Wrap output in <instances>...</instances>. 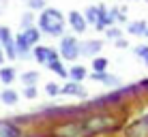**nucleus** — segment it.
I'll use <instances>...</instances> for the list:
<instances>
[{
    "label": "nucleus",
    "instance_id": "obj_1",
    "mask_svg": "<svg viewBox=\"0 0 148 137\" xmlns=\"http://www.w3.org/2000/svg\"><path fill=\"white\" fill-rule=\"evenodd\" d=\"M39 30L49 37H62L64 32V15L54 7H45L39 15Z\"/></svg>",
    "mask_w": 148,
    "mask_h": 137
},
{
    "label": "nucleus",
    "instance_id": "obj_2",
    "mask_svg": "<svg viewBox=\"0 0 148 137\" xmlns=\"http://www.w3.org/2000/svg\"><path fill=\"white\" fill-rule=\"evenodd\" d=\"M114 124H116V120L110 118V116H92V118H88V120H84V122H79L84 137H90V135H95V133L110 131V129H114Z\"/></svg>",
    "mask_w": 148,
    "mask_h": 137
},
{
    "label": "nucleus",
    "instance_id": "obj_3",
    "mask_svg": "<svg viewBox=\"0 0 148 137\" xmlns=\"http://www.w3.org/2000/svg\"><path fill=\"white\" fill-rule=\"evenodd\" d=\"M79 56H82V43L77 41V39L71 37V34L60 39V58L73 62V60H77Z\"/></svg>",
    "mask_w": 148,
    "mask_h": 137
},
{
    "label": "nucleus",
    "instance_id": "obj_4",
    "mask_svg": "<svg viewBox=\"0 0 148 137\" xmlns=\"http://www.w3.org/2000/svg\"><path fill=\"white\" fill-rule=\"evenodd\" d=\"M0 45H2L4 54H7V58L15 60L17 58V49H15V39L11 34V30L7 26H0Z\"/></svg>",
    "mask_w": 148,
    "mask_h": 137
},
{
    "label": "nucleus",
    "instance_id": "obj_5",
    "mask_svg": "<svg viewBox=\"0 0 148 137\" xmlns=\"http://www.w3.org/2000/svg\"><path fill=\"white\" fill-rule=\"evenodd\" d=\"M32 56H34V60L41 64H47V62H52V60H56L60 54H56V49L52 47H43V45H34L32 47Z\"/></svg>",
    "mask_w": 148,
    "mask_h": 137
},
{
    "label": "nucleus",
    "instance_id": "obj_6",
    "mask_svg": "<svg viewBox=\"0 0 148 137\" xmlns=\"http://www.w3.org/2000/svg\"><path fill=\"white\" fill-rule=\"evenodd\" d=\"M67 22H69V26L73 28L77 34H84V32H86V28H88V22H86L84 13H79V11H69Z\"/></svg>",
    "mask_w": 148,
    "mask_h": 137
},
{
    "label": "nucleus",
    "instance_id": "obj_7",
    "mask_svg": "<svg viewBox=\"0 0 148 137\" xmlns=\"http://www.w3.org/2000/svg\"><path fill=\"white\" fill-rule=\"evenodd\" d=\"M127 137H148V116L137 120V122L127 131Z\"/></svg>",
    "mask_w": 148,
    "mask_h": 137
},
{
    "label": "nucleus",
    "instance_id": "obj_8",
    "mask_svg": "<svg viewBox=\"0 0 148 137\" xmlns=\"http://www.w3.org/2000/svg\"><path fill=\"white\" fill-rule=\"evenodd\" d=\"M60 94H69V96H86L84 86H79V82H69L64 86H60Z\"/></svg>",
    "mask_w": 148,
    "mask_h": 137
},
{
    "label": "nucleus",
    "instance_id": "obj_9",
    "mask_svg": "<svg viewBox=\"0 0 148 137\" xmlns=\"http://www.w3.org/2000/svg\"><path fill=\"white\" fill-rule=\"evenodd\" d=\"M103 47L101 41H84L82 43V56H97Z\"/></svg>",
    "mask_w": 148,
    "mask_h": 137
},
{
    "label": "nucleus",
    "instance_id": "obj_10",
    "mask_svg": "<svg viewBox=\"0 0 148 137\" xmlns=\"http://www.w3.org/2000/svg\"><path fill=\"white\" fill-rule=\"evenodd\" d=\"M92 79H95V82H103V84H108V86H118V84H120L118 77L108 75L105 71H101V73H99V71H95V73H92Z\"/></svg>",
    "mask_w": 148,
    "mask_h": 137
},
{
    "label": "nucleus",
    "instance_id": "obj_11",
    "mask_svg": "<svg viewBox=\"0 0 148 137\" xmlns=\"http://www.w3.org/2000/svg\"><path fill=\"white\" fill-rule=\"evenodd\" d=\"M0 137H19V129L11 122H0Z\"/></svg>",
    "mask_w": 148,
    "mask_h": 137
},
{
    "label": "nucleus",
    "instance_id": "obj_12",
    "mask_svg": "<svg viewBox=\"0 0 148 137\" xmlns=\"http://www.w3.org/2000/svg\"><path fill=\"white\" fill-rule=\"evenodd\" d=\"M69 75H71V79H75V82H84V79L88 77V71L84 67H79V64H75V67L69 69Z\"/></svg>",
    "mask_w": 148,
    "mask_h": 137
},
{
    "label": "nucleus",
    "instance_id": "obj_13",
    "mask_svg": "<svg viewBox=\"0 0 148 137\" xmlns=\"http://www.w3.org/2000/svg\"><path fill=\"white\" fill-rule=\"evenodd\" d=\"M0 99H2V103L4 105H15L19 101V94L15 92V90H11V88H7L2 94H0Z\"/></svg>",
    "mask_w": 148,
    "mask_h": 137
},
{
    "label": "nucleus",
    "instance_id": "obj_14",
    "mask_svg": "<svg viewBox=\"0 0 148 137\" xmlns=\"http://www.w3.org/2000/svg\"><path fill=\"white\" fill-rule=\"evenodd\" d=\"M47 67H49V71H54L56 75H60V77H64V79H67L69 71H67V69L62 67V62H60L58 58H56V60H52V62H47Z\"/></svg>",
    "mask_w": 148,
    "mask_h": 137
},
{
    "label": "nucleus",
    "instance_id": "obj_15",
    "mask_svg": "<svg viewBox=\"0 0 148 137\" xmlns=\"http://www.w3.org/2000/svg\"><path fill=\"white\" fill-rule=\"evenodd\" d=\"M0 79H2V84H13V79H15V69L13 67H2L0 69Z\"/></svg>",
    "mask_w": 148,
    "mask_h": 137
},
{
    "label": "nucleus",
    "instance_id": "obj_16",
    "mask_svg": "<svg viewBox=\"0 0 148 137\" xmlns=\"http://www.w3.org/2000/svg\"><path fill=\"white\" fill-rule=\"evenodd\" d=\"M84 17H86V22H88V24H92V26H95V24L99 22V7H88L84 11Z\"/></svg>",
    "mask_w": 148,
    "mask_h": 137
},
{
    "label": "nucleus",
    "instance_id": "obj_17",
    "mask_svg": "<svg viewBox=\"0 0 148 137\" xmlns=\"http://www.w3.org/2000/svg\"><path fill=\"white\" fill-rule=\"evenodd\" d=\"M26 7L30 11H43L47 7V0H26Z\"/></svg>",
    "mask_w": 148,
    "mask_h": 137
},
{
    "label": "nucleus",
    "instance_id": "obj_18",
    "mask_svg": "<svg viewBox=\"0 0 148 137\" xmlns=\"http://www.w3.org/2000/svg\"><path fill=\"white\" fill-rule=\"evenodd\" d=\"M146 24L144 22H133V24H129V32L131 34H146Z\"/></svg>",
    "mask_w": 148,
    "mask_h": 137
},
{
    "label": "nucleus",
    "instance_id": "obj_19",
    "mask_svg": "<svg viewBox=\"0 0 148 137\" xmlns=\"http://www.w3.org/2000/svg\"><path fill=\"white\" fill-rule=\"evenodd\" d=\"M37 79H39V71H28V73H24V75H22V82L26 84V86L37 84Z\"/></svg>",
    "mask_w": 148,
    "mask_h": 137
},
{
    "label": "nucleus",
    "instance_id": "obj_20",
    "mask_svg": "<svg viewBox=\"0 0 148 137\" xmlns=\"http://www.w3.org/2000/svg\"><path fill=\"white\" fill-rule=\"evenodd\" d=\"M30 26H34V11L28 9V13L22 15V28H30Z\"/></svg>",
    "mask_w": 148,
    "mask_h": 137
},
{
    "label": "nucleus",
    "instance_id": "obj_21",
    "mask_svg": "<svg viewBox=\"0 0 148 137\" xmlns=\"http://www.w3.org/2000/svg\"><path fill=\"white\" fill-rule=\"evenodd\" d=\"M105 34H108V39H112V41H118V39L122 37L120 28H114V26H108V28H105Z\"/></svg>",
    "mask_w": 148,
    "mask_h": 137
},
{
    "label": "nucleus",
    "instance_id": "obj_22",
    "mask_svg": "<svg viewBox=\"0 0 148 137\" xmlns=\"http://www.w3.org/2000/svg\"><path fill=\"white\" fill-rule=\"evenodd\" d=\"M45 94H47V96H56V94H60V86L56 84V82L45 84Z\"/></svg>",
    "mask_w": 148,
    "mask_h": 137
},
{
    "label": "nucleus",
    "instance_id": "obj_23",
    "mask_svg": "<svg viewBox=\"0 0 148 137\" xmlns=\"http://www.w3.org/2000/svg\"><path fill=\"white\" fill-rule=\"evenodd\" d=\"M92 69H95V71H99V73H101V71H105V69H108V60H105V58H95Z\"/></svg>",
    "mask_w": 148,
    "mask_h": 137
},
{
    "label": "nucleus",
    "instance_id": "obj_24",
    "mask_svg": "<svg viewBox=\"0 0 148 137\" xmlns=\"http://www.w3.org/2000/svg\"><path fill=\"white\" fill-rule=\"evenodd\" d=\"M135 54L140 56V58L144 60L146 64H148V47H144V45H142V47H135Z\"/></svg>",
    "mask_w": 148,
    "mask_h": 137
},
{
    "label": "nucleus",
    "instance_id": "obj_25",
    "mask_svg": "<svg viewBox=\"0 0 148 137\" xmlns=\"http://www.w3.org/2000/svg\"><path fill=\"white\" fill-rule=\"evenodd\" d=\"M24 94H26L28 99H34V96H37V88H34V84H32V86H26V90H24Z\"/></svg>",
    "mask_w": 148,
    "mask_h": 137
},
{
    "label": "nucleus",
    "instance_id": "obj_26",
    "mask_svg": "<svg viewBox=\"0 0 148 137\" xmlns=\"http://www.w3.org/2000/svg\"><path fill=\"white\" fill-rule=\"evenodd\" d=\"M116 45H120V47H127V41H125V39H118V41H116Z\"/></svg>",
    "mask_w": 148,
    "mask_h": 137
},
{
    "label": "nucleus",
    "instance_id": "obj_27",
    "mask_svg": "<svg viewBox=\"0 0 148 137\" xmlns=\"http://www.w3.org/2000/svg\"><path fill=\"white\" fill-rule=\"evenodd\" d=\"M2 52H4V49H2V45H0V64L4 62V56H7V54H2Z\"/></svg>",
    "mask_w": 148,
    "mask_h": 137
},
{
    "label": "nucleus",
    "instance_id": "obj_28",
    "mask_svg": "<svg viewBox=\"0 0 148 137\" xmlns=\"http://www.w3.org/2000/svg\"><path fill=\"white\" fill-rule=\"evenodd\" d=\"M144 37H148V28H146V34H144Z\"/></svg>",
    "mask_w": 148,
    "mask_h": 137
},
{
    "label": "nucleus",
    "instance_id": "obj_29",
    "mask_svg": "<svg viewBox=\"0 0 148 137\" xmlns=\"http://www.w3.org/2000/svg\"><path fill=\"white\" fill-rule=\"evenodd\" d=\"M146 2H148V0H146Z\"/></svg>",
    "mask_w": 148,
    "mask_h": 137
}]
</instances>
